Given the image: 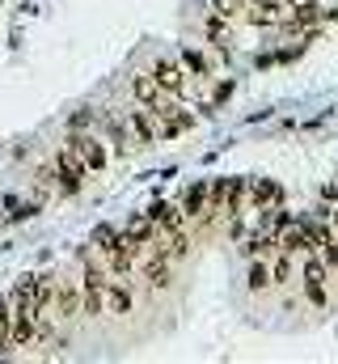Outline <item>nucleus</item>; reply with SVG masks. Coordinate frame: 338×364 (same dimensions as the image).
<instances>
[{
  "instance_id": "f257e3e1",
  "label": "nucleus",
  "mask_w": 338,
  "mask_h": 364,
  "mask_svg": "<svg viewBox=\"0 0 338 364\" xmlns=\"http://www.w3.org/2000/svg\"><path fill=\"white\" fill-rule=\"evenodd\" d=\"M64 149H68V153H72V157L84 166V174H102V170H106V161H110L106 144H102L97 136H89V132H72Z\"/></svg>"
},
{
  "instance_id": "f03ea898",
  "label": "nucleus",
  "mask_w": 338,
  "mask_h": 364,
  "mask_svg": "<svg viewBox=\"0 0 338 364\" xmlns=\"http://www.w3.org/2000/svg\"><path fill=\"white\" fill-rule=\"evenodd\" d=\"M43 178L55 182L64 195H77V191L84 186V166L68 153V149H60V153H55V166H51V170H43Z\"/></svg>"
},
{
  "instance_id": "7ed1b4c3",
  "label": "nucleus",
  "mask_w": 338,
  "mask_h": 364,
  "mask_svg": "<svg viewBox=\"0 0 338 364\" xmlns=\"http://www.w3.org/2000/svg\"><path fill=\"white\" fill-rule=\"evenodd\" d=\"M326 272H330V267L322 263V255L309 250V255H305V275H300V279H305V296H309L317 309L326 305Z\"/></svg>"
},
{
  "instance_id": "20e7f679",
  "label": "nucleus",
  "mask_w": 338,
  "mask_h": 364,
  "mask_svg": "<svg viewBox=\"0 0 338 364\" xmlns=\"http://www.w3.org/2000/svg\"><path fill=\"white\" fill-rule=\"evenodd\" d=\"M81 314V284H55V292H51V305H47V318H77Z\"/></svg>"
},
{
  "instance_id": "39448f33",
  "label": "nucleus",
  "mask_w": 338,
  "mask_h": 364,
  "mask_svg": "<svg viewBox=\"0 0 338 364\" xmlns=\"http://www.w3.org/2000/svg\"><path fill=\"white\" fill-rule=\"evenodd\" d=\"M102 314H114V318L131 314V284L127 279H119V275L106 279V288H102Z\"/></svg>"
},
{
  "instance_id": "423d86ee",
  "label": "nucleus",
  "mask_w": 338,
  "mask_h": 364,
  "mask_svg": "<svg viewBox=\"0 0 338 364\" xmlns=\"http://www.w3.org/2000/svg\"><path fill=\"white\" fill-rule=\"evenodd\" d=\"M153 81H157V85L169 93V97H182V93H186V68H182L178 60L161 55V60L153 64Z\"/></svg>"
},
{
  "instance_id": "0eeeda50",
  "label": "nucleus",
  "mask_w": 338,
  "mask_h": 364,
  "mask_svg": "<svg viewBox=\"0 0 338 364\" xmlns=\"http://www.w3.org/2000/svg\"><path fill=\"white\" fill-rule=\"evenodd\" d=\"M127 132H131V140L140 144V149H148V144H157V123H153V110H127Z\"/></svg>"
},
{
  "instance_id": "6e6552de",
  "label": "nucleus",
  "mask_w": 338,
  "mask_h": 364,
  "mask_svg": "<svg viewBox=\"0 0 338 364\" xmlns=\"http://www.w3.org/2000/svg\"><path fill=\"white\" fill-rule=\"evenodd\" d=\"M131 97H136V102H140L144 110H157V106L165 102L169 93L161 90V85L153 81V73H148V77H131Z\"/></svg>"
},
{
  "instance_id": "1a4fd4ad",
  "label": "nucleus",
  "mask_w": 338,
  "mask_h": 364,
  "mask_svg": "<svg viewBox=\"0 0 338 364\" xmlns=\"http://www.w3.org/2000/svg\"><path fill=\"white\" fill-rule=\"evenodd\" d=\"M279 250H288V255H309V250H317L313 237H309V229H305V220H296V225H288V229L279 233Z\"/></svg>"
},
{
  "instance_id": "9d476101",
  "label": "nucleus",
  "mask_w": 338,
  "mask_h": 364,
  "mask_svg": "<svg viewBox=\"0 0 338 364\" xmlns=\"http://www.w3.org/2000/svg\"><path fill=\"white\" fill-rule=\"evenodd\" d=\"M178 208H182L186 220H203V212H207V182H190Z\"/></svg>"
},
{
  "instance_id": "9b49d317",
  "label": "nucleus",
  "mask_w": 338,
  "mask_h": 364,
  "mask_svg": "<svg viewBox=\"0 0 338 364\" xmlns=\"http://www.w3.org/2000/svg\"><path fill=\"white\" fill-rule=\"evenodd\" d=\"M148 216H153V225H157L161 233H169V229H182V225H186L182 208H178V203H169V199H157V203L148 208Z\"/></svg>"
},
{
  "instance_id": "f8f14e48",
  "label": "nucleus",
  "mask_w": 338,
  "mask_h": 364,
  "mask_svg": "<svg viewBox=\"0 0 338 364\" xmlns=\"http://www.w3.org/2000/svg\"><path fill=\"white\" fill-rule=\"evenodd\" d=\"M123 233H127V237H131V242H136L140 250H144V246H148L153 237H161V229L153 225V216H148V212H136V216L127 220V229H123Z\"/></svg>"
},
{
  "instance_id": "ddd939ff",
  "label": "nucleus",
  "mask_w": 338,
  "mask_h": 364,
  "mask_svg": "<svg viewBox=\"0 0 338 364\" xmlns=\"http://www.w3.org/2000/svg\"><path fill=\"white\" fill-rule=\"evenodd\" d=\"M246 191H250L254 208H275V203L283 199V186H279L275 178H254L250 186H246Z\"/></svg>"
},
{
  "instance_id": "4468645a",
  "label": "nucleus",
  "mask_w": 338,
  "mask_h": 364,
  "mask_svg": "<svg viewBox=\"0 0 338 364\" xmlns=\"http://www.w3.org/2000/svg\"><path fill=\"white\" fill-rule=\"evenodd\" d=\"M241 250H246V259H262V255L279 250V233H271V229H258V233H254Z\"/></svg>"
},
{
  "instance_id": "2eb2a0df",
  "label": "nucleus",
  "mask_w": 338,
  "mask_h": 364,
  "mask_svg": "<svg viewBox=\"0 0 338 364\" xmlns=\"http://www.w3.org/2000/svg\"><path fill=\"white\" fill-rule=\"evenodd\" d=\"M178 64L186 68V77H203V81L212 77V64L203 60V51H190V47H186V51L178 55Z\"/></svg>"
},
{
  "instance_id": "dca6fc26",
  "label": "nucleus",
  "mask_w": 338,
  "mask_h": 364,
  "mask_svg": "<svg viewBox=\"0 0 338 364\" xmlns=\"http://www.w3.org/2000/svg\"><path fill=\"white\" fill-rule=\"evenodd\" d=\"M246 186H250V178H229V195H224V212H229V216H241Z\"/></svg>"
},
{
  "instance_id": "f3484780",
  "label": "nucleus",
  "mask_w": 338,
  "mask_h": 364,
  "mask_svg": "<svg viewBox=\"0 0 338 364\" xmlns=\"http://www.w3.org/2000/svg\"><path fill=\"white\" fill-rule=\"evenodd\" d=\"M292 9H296V13H292V30H305V26H313V21L322 17L313 0H292Z\"/></svg>"
},
{
  "instance_id": "a211bd4d",
  "label": "nucleus",
  "mask_w": 338,
  "mask_h": 364,
  "mask_svg": "<svg viewBox=\"0 0 338 364\" xmlns=\"http://www.w3.org/2000/svg\"><path fill=\"white\" fill-rule=\"evenodd\" d=\"M279 9H283V0H254L250 21H254V26H271V21L279 17Z\"/></svg>"
},
{
  "instance_id": "6ab92c4d",
  "label": "nucleus",
  "mask_w": 338,
  "mask_h": 364,
  "mask_svg": "<svg viewBox=\"0 0 338 364\" xmlns=\"http://www.w3.org/2000/svg\"><path fill=\"white\" fill-rule=\"evenodd\" d=\"M203 30H207V38H212L220 51H229V26H224V17H220V13H212V17L203 21Z\"/></svg>"
},
{
  "instance_id": "aec40b11",
  "label": "nucleus",
  "mask_w": 338,
  "mask_h": 364,
  "mask_svg": "<svg viewBox=\"0 0 338 364\" xmlns=\"http://www.w3.org/2000/svg\"><path fill=\"white\" fill-rule=\"evenodd\" d=\"M288 279H292V255L275 250V259H271V284H288Z\"/></svg>"
},
{
  "instance_id": "412c9836",
  "label": "nucleus",
  "mask_w": 338,
  "mask_h": 364,
  "mask_svg": "<svg viewBox=\"0 0 338 364\" xmlns=\"http://www.w3.org/2000/svg\"><path fill=\"white\" fill-rule=\"evenodd\" d=\"M106 132H110L114 149H131V144H136V140H131V132H127V123H119L114 114H106Z\"/></svg>"
},
{
  "instance_id": "4be33fe9",
  "label": "nucleus",
  "mask_w": 338,
  "mask_h": 364,
  "mask_svg": "<svg viewBox=\"0 0 338 364\" xmlns=\"http://www.w3.org/2000/svg\"><path fill=\"white\" fill-rule=\"evenodd\" d=\"M266 284H271V263L254 259V267H250V292H262Z\"/></svg>"
},
{
  "instance_id": "5701e85b",
  "label": "nucleus",
  "mask_w": 338,
  "mask_h": 364,
  "mask_svg": "<svg viewBox=\"0 0 338 364\" xmlns=\"http://www.w3.org/2000/svg\"><path fill=\"white\" fill-rule=\"evenodd\" d=\"M237 9H241V0H212V13H220L224 21H233V17H237Z\"/></svg>"
},
{
  "instance_id": "b1692460",
  "label": "nucleus",
  "mask_w": 338,
  "mask_h": 364,
  "mask_svg": "<svg viewBox=\"0 0 338 364\" xmlns=\"http://www.w3.org/2000/svg\"><path fill=\"white\" fill-rule=\"evenodd\" d=\"M89 123H93V110H77V114H72V132H84Z\"/></svg>"
},
{
  "instance_id": "393cba45",
  "label": "nucleus",
  "mask_w": 338,
  "mask_h": 364,
  "mask_svg": "<svg viewBox=\"0 0 338 364\" xmlns=\"http://www.w3.org/2000/svg\"><path fill=\"white\" fill-rule=\"evenodd\" d=\"M334 272H338V263H334Z\"/></svg>"
}]
</instances>
